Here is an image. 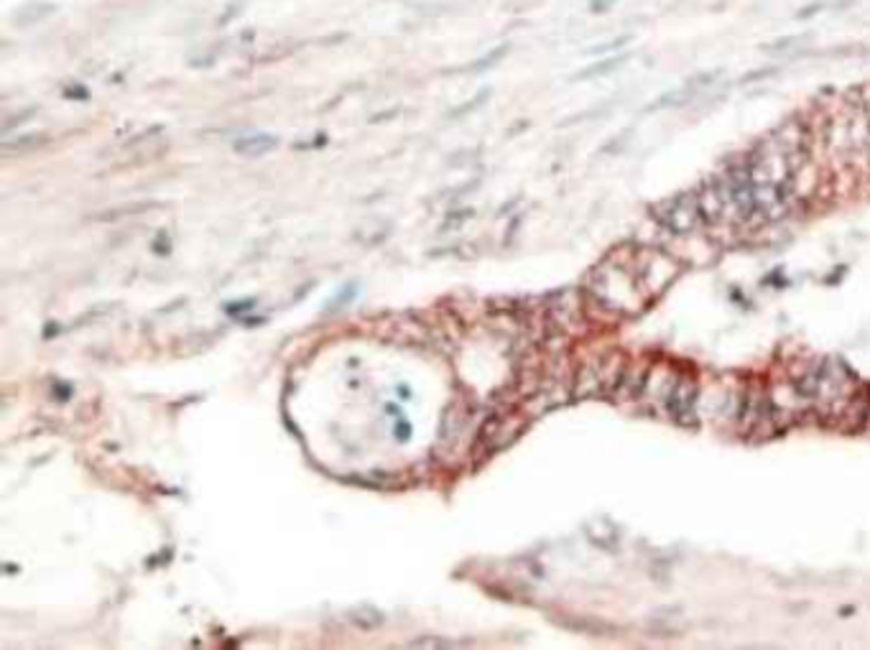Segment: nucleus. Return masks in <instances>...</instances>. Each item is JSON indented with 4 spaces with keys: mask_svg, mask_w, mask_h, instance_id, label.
<instances>
[{
    "mask_svg": "<svg viewBox=\"0 0 870 650\" xmlns=\"http://www.w3.org/2000/svg\"><path fill=\"white\" fill-rule=\"evenodd\" d=\"M245 8V3L243 0H238V3H233V5H230V8L225 10L222 16H220V26H222V23H230V21L235 18V16H238V13H240V10Z\"/></svg>",
    "mask_w": 870,
    "mask_h": 650,
    "instance_id": "obj_12",
    "label": "nucleus"
},
{
    "mask_svg": "<svg viewBox=\"0 0 870 650\" xmlns=\"http://www.w3.org/2000/svg\"><path fill=\"white\" fill-rule=\"evenodd\" d=\"M865 424H868V428H870V408H868V416H865Z\"/></svg>",
    "mask_w": 870,
    "mask_h": 650,
    "instance_id": "obj_16",
    "label": "nucleus"
},
{
    "mask_svg": "<svg viewBox=\"0 0 870 650\" xmlns=\"http://www.w3.org/2000/svg\"><path fill=\"white\" fill-rule=\"evenodd\" d=\"M508 51H511V44H508V41H505V44H498V47L490 49L485 56H480L475 64H470L468 69H470V72H485L487 66H496L498 62H500V59L508 54Z\"/></svg>",
    "mask_w": 870,
    "mask_h": 650,
    "instance_id": "obj_9",
    "label": "nucleus"
},
{
    "mask_svg": "<svg viewBox=\"0 0 870 650\" xmlns=\"http://www.w3.org/2000/svg\"><path fill=\"white\" fill-rule=\"evenodd\" d=\"M862 100H865V112H868V122H870V87L862 90Z\"/></svg>",
    "mask_w": 870,
    "mask_h": 650,
    "instance_id": "obj_15",
    "label": "nucleus"
},
{
    "mask_svg": "<svg viewBox=\"0 0 870 650\" xmlns=\"http://www.w3.org/2000/svg\"><path fill=\"white\" fill-rule=\"evenodd\" d=\"M34 107H28V110H23L21 112V115H16V118H10L8 122H5V125H3V133H8L10 128H16V125H18V122H23V120H28V118H31V115H34Z\"/></svg>",
    "mask_w": 870,
    "mask_h": 650,
    "instance_id": "obj_13",
    "label": "nucleus"
},
{
    "mask_svg": "<svg viewBox=\"0 0 870 650\" xmlns=\"http://www.w3.org/2000/svg\"><path fill=\"white\" fill-rule=\"evenodd\" d=\"M54 10H56V5H51V3H31V5H26V8L18 13V23L31 26V23L44 21L47 16H51Z\"/></svg>",
    "mask_w": 870,
    "mask_h": 650,
    "instance_id": "obj_8",
    "label": "nucleus"
},
{
    "mask_svg": "<svg viewBox=\"0 0 870 650\" xmlns=\"http://www.w3.org/2000/svg\"><path fill=\"white\" fill-rule=\"evenodd\" d=\"M396 115H398V110H383V112H378V115H373V118H370V122L391 120V118H396Z\"/></svg>",
    "mask_w": 870,
    "mask_h": 650,
    "instance_id": "obj_14",
    "label": "nucleus"
},
{
    "mask_svg": "<svg viewBox=\"0 0 870 650\" xmlns=\"http://www.w3.org/2000/svg\"><path fill=\"white\" fill-rule=\"evenodd\" d=\"M276 146H279V138H276V135H266V133H255V135L235 140V151H238V153H245V156H261L266 151H273Z\"/></svg>",
    "mask_w": 870,
    "mask_h": 650,
    "instance_id": "obj_6",
    "label": "nucleus"
},
{
    "mask_svg": "<svg viewBox=\"0 0 870 650\" xmlns=\"http://www.w3.org/2000/svg\"><path fill=\"white\" fill-rule=\"evenodd\" d=\"M62 94H64L66 100H90V90H87V87H82V84H72V87H64V90H62Z\"/></svg>",
    "mask_w": 870,
    "mask_h": 650,
    "instance_id": "obj_11",
    "label": "nucleus"
},
{
    "mask_svg": "<svg viewBox=\"0 0 870 650\" xmlns=\"http://www.w3.org/2000/svg\"><path fill=\"white\" fill-rule=\"evenodd\" d=\"M651 214H654L656 224H658L664 233L671 235V237H692V235L707 230L694 192L669 196L664 202L654 205Z\"/></svg>",
    "mask_w": 870,
    "mask_h": 650,
    "instance_id": "obj_3",
    "label": "nucleus"
},
{
    "mask_svg": "<svg viewBox=\"0 0 870 650\" xmlns=\"http://www.w3.org/2000/svg\"><path fill=\"white\" fill-rule=\"evenodd\" d=\"M47 143V135L44 133H28V135H18V138L13 140H5L3 143V151L5 153H26V151H34L38 146H44Z\"/></svg>",
    "mask_w": 870,
    "mask_h": 650,
    "instance_id": "obj_7",
    "label": "nucleus"
},
{
    "mask_svg": "<svg viewBox=\"0 0 870 650\" xmlns=\"http://www.w3.org/2000/svg\"><path fill=\"white\" fill-rule=\"evenodd\" d=\"M628 263H630V268L636 273L641 291L648 298L664 294L666 288L676 281L679 270H682L679 260L671 258L661 248H654V245H641V248L628 250Z\"/></svg>",
    "mask_w": 870,
    "mask_h": 650,
    "instance_id": "obj_2",
    "label": "nucleus"
},
{
    "mask_svg": "<svg viewBox=\"0 0 870 650\" xmlns=\"http://www.w3.org/2000/svg\"><path fill=\"white\" fill-rule=\"evenodd\" d=\"M679 378H682V372L671 367L669 363L648 365L645 380L641 385V393H638V400L643 403V408L669 413V403H671L674 388H676Z\"/></svg>",
    "mask_w": 870,
    "mask_h": 650,
    "instance_id": "obj_4",
    "label": "nucleus"
},
{
    "mask_svg": "<svg viewBox=\"0 0 870 650\" xmlns=\"http://www.w3.org/2000/svg\"><path fill=\"white\" fill-rule=\"evenodd\" d=\"M487 97H490V90H480V92H477L472 100H468V105H462V107H457V110L449 112V118H452V120H459V118H465L468 112H475L477 107H483V105H485Z\"/></svg>",
    "mask_w": 870,
    "mask_h": 650,
    "instance_id": "obj_10",
    "label": "nucleus"
},
{
    "mask_svg": "<svg viewBox=\"0 0 870 650\" xmlns=\"http://www.w3.org/2000/svg\"><path fill=\"white\" fill-rule=\"evenodd\" d=\"M694 408H697V382L689 372H682V378L674 388L671 403H669V416H674L679 424H689Z\"/></svg>",
    "mask_w": 870,
    "mask_h": 650,
    "instance_id": "obj_5",
    "label": "nucleus"
},
{
    "mask_svg": "<svg viewBox=\"0 0 870 650\" xmlns=\"http://www.w3.org/2000/svg\"><path fill=\"white\" fill-rule=\"evenodd\" d=\"M589 298L610 314H638L648 301L636 281L630 263L605 260L589 276Z\"/></svg>",
    "mask_w": 870,
    "mask_h": 650,
    "instance_id": "obj_1",
    "label": "nucleus"
}]
</instances>
